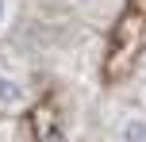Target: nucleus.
Instances as JSON below:
<instances>
[{"instance_id":"nucleus-1","label":"nucleus","mask_w":146,"mask_h":142,"mask_svg":"<svg viewBox=\"0 0 146 142\" xmlns=\"http://www.w3.org/2000/svg\"><path fill=\"white\" fill-rule=\"evenodd\" d=\"M31 92L27 85L19 81V77H12L8 69H0V108H8V112H19V108H27Z\"/></svg>"},{"instance_id":"nucleus-2","label":"nucleus","mask_w":146,"mask_h":142,"mask_svg":"<svg viewBox=\"0 0 146 142\" xmlns=\"http://www.w3.org/2000/svg\"><path fill=\"white\" fill-rule=\"evenodd\" d=\"M115 142H146V112H127L115 123Z\"/></svg>"},{"instance_id":"nucleus-3","label":"nucleus","mask_w":146,"mask_h":142,"mask_svg":"<svg viewBox=\"0 0 146 142\" xmlns=\"http://www.w3.org/2000/svg\"><path fill=\"white\" fill-rule=\"evenodd\" d=\"M12 19H15V0H0V35L12 27Z\"/></svg>"}]
</instances>
